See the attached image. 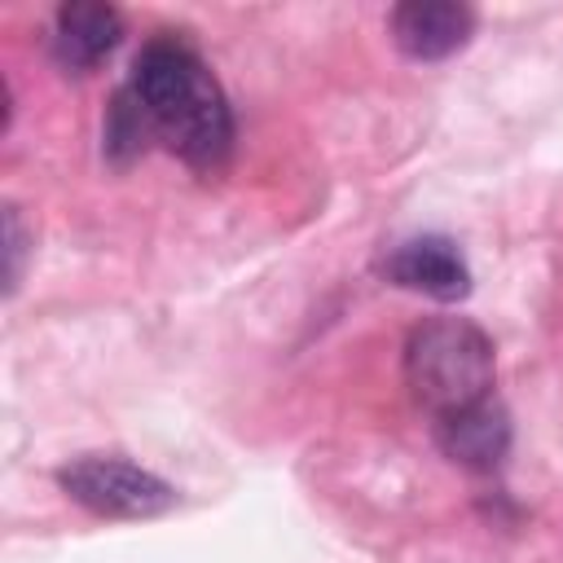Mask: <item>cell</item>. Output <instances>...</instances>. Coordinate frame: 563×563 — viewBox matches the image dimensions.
Wrapping results in <instances>:
<instances>
[{
    "label": "cell",
    "mask_w": 563,
    "mask_h": 563,
    "mask_svg": "<svg viewBox=\"0 0 563 563\" xmlns=\"http://www.w3.org/2000/svg\"><path fill=\"white\" fill-rule=\"evenodd\" d=\"M132 97L150 141H163L198 172H216L233 150V110L207 62L176 35H154L128 70Z\"/></svg>",
    "instance_id": "6da1fadb"
},
{
    "label": "cell",
    "mask_w": 563,
    "mask_h": 563,
    "mask_svg": "<svg viewBox=\"0 0 563 563\" xmlns=\"http://www.w3.org/2000/svg\"><path fill=\"white\" fill-rule=\"evenodd\" d=\"M497 356L493 339L466 317H427L405 343L409 396L431 413V422L462 413L493 396Z\"/></svg>",
    "instance_id": "7a4b0ae2"
},
{
    "label": "cell",
    "mask_w": 563,
    "mask_h": 563,
    "mask_svg": "<svg viewBox=\"0 0 563 563\" xmlns=\"http://www.w3.org/2000/svg\"><path fill=\"white\" fill-rule=\"evenodd\" d=\"M57 488L97 519H154L176 506V488L114 453H84L57 466Z\"/></svg>",
    "instance_id": "3957f363"
},
{
    "label": "cell",
    "mask_w": 563,
    "mask_h": 563,
    "mask_svg": "<svg viewBox=\"0 0 563 563\" xmlns=\"http://www.w3.org/2000/svg\"><path fill=\"white\" fill-rule=\"evenodd\" d=\"M378 273L391 286L427 295V299H440V303H453V299H462L471 290V268H466L462 251L440 233H422V238L396 242L378 260Z\"/></svg>",
    "instance_id": "277c9868"
},
{
    "label": "cell",
    "mask_w": 563,
    "mask_h": 563,
    "mask_svg": "<svg viewBox=\"0 0 563 563\" xmlns=\"http://www.w3.org/2000/svg\"><path fill=\"white\" fill-rule=\"evenodd\" d=\"M396 48L409 62H444L475 35V9L457 0H405L387 18Z\"/></svg>",
    "instance_id": "5b68a950"
},
{
    "label": "cell",
    "mask_w": 563,
    "mask_h": 563,
    "mask_svg": "<svg viewBox=\"0 0 563 563\" xmlns=\"http://www.w3.org/2000/svg\"><path fill=\"white\" fill-rule=\"evenodd\" d=\"M123 40V18L114 4L101 0H66L53 13V57L57 66L88 75L97 70Z\"/></svg>",
    "instance_id": "8992f818"
},
{
    "label": "cell",
    "mask_w": 563,
    "mask_h": 563,
    "mask_svg": "<svg viewBox=\"0 0 563 563\" xmlns=\"http://www.w3.org/2000/svg\"><path fill=\"white\" fill-rule=\"evenodd\" d=\"M435 444L466 471H497L510 453V413L497 396L435 422Z\"/></svg>",
    "instance_id": "52a82bcc"
},
{
    "label": "cell",
    "mask_w": 563,
    "mask_h": 563,
    "mask_svg": "<svg viewBox=\"0 0 563 563\" xmlns=\"http://www.w3.org/2000/svg\"><path fill=\"white\" fill-rule=\"evenodd\" d=\"M22 260H26V229L18 207H4V295L18 290L22 282Z\"/></svg>",
    "instance_id": "ba28073f"
}]
</instances>
